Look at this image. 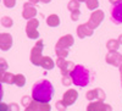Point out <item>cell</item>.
Returning a JSON list of instances; mask_svg holds the SVG:
<instances>
[{"instance_id":"obj_14","label":"cell","mask_w":122,"mask_h":111,"mask_svg":"<svg viewBox=\"0 0 122 111\" xmlns=\"http://www.w3.org/2000/svg\"><path fill=\"white\" fill-rule=\"evenodd\" d=\"M93 31H94V29L90 28V27L88 26V23H84V25L78 26V28H77V34H78V37H79L81 39H83V38H86V37H90L92 34H93Z\"/></svg>"},{"instance_id":"obj_12","label":"cell","mask_w":122,"mask_h":111,"mask_svg":"<svg viewBox=\"0 0 122 111\" xmlns=\"http://www.w3.org/2000/svg\"><path fill=\"white\" fill-rule=\"evenodd\" d=\"M12 45V37L7 33H1L0 34V48L1 50H9Z\"/></svg>"},{"instance_id":"obj_36","label":"cell","mask_w":122,"mask_h":111,"mask_svg":"<svg viewBox=\"0 0 122 111\" xmlns=\"http://www.w3.org/2000/svg\"><path fill=\"white\" fill-rule=\"evenodd\" d=\"M120 72H121V79H122V64L120 65Z\"/></svg>"},{"instance_id":"obj_23","label":"cell","mask_w":122,"mask_h":111,"mask_svg":"<svg viewBox=\"0 0 122 111\" xmlns=\"http://www.w3.org/2000/svg\"><path fill=\"white\" fill-rule=\"evenodd\" d=\"M87 7L89 9V10H93V11H94V10L98 7V5H99V1H98V0H87Z\"/></svg>"},{"instance_id":"obj_35","label":"cell","mask_w":122,"mask_h":111,"mask_svg":"<svg viewBox=\"0 0 122 111\" xmlns=\"http://www.w3.org/2000/svg\"><path fill=\"white\" fill-rule=\"evenodd\" d=\"M109 1H110L111 4H115V3H117V1H120V0H109Z\"/></svg>"},{"instance_id":"obj_37","label":"cell","mask_w":122,"mask_h":111,"mask_svg":"<svg viewBox=\"0 0 122 111\" xmlns=\"http://www.w3.org/2000/svg\"><path fill=\"white\" fill-rule=\"evenodd\" d=\"M78 1H79V3H82V1H87V0H78Z\"/></svg>"},{"instance_id":"obj_27","label":"cell","mask_w":122,"mask_h":111,"mask_svg":"<svg viewBox=\"0 0 122 111\" xmlns=\"http://www.w3.org/2000/svg\"><path fill=\"white\" fill-rule=\"evenodd\" d=\"M3 3L5 4V6L6 7H14L15 6V4H16V0H3Z\"/></svg>"},{"instance_id":"obj_13","label":"cell","mask_w":122,"mask_h":111,"mask_svg":"<svg viewBox=\"0 0 122 111\" xmlns=\"http://www.w3.org/2000/svg\"><path fill=\"white\" fill-rule=\"evenodd\" d=\"M50 105L49 103H40V101H37V100H34V101H32V104H30L29 106L26 107L27 111H32V110H42V111H50Z\"/></svg>"},{"instance_id":"obj_4","label":"cell","mask_w":122,"mask_h":111,"mask_svg":"<svg viewBox=\"0 0 122 111\" xmlns=\"http://www.w3.org/2000/svg\"><path fill=\"white\" fill-rule=\"evenodd\" d=\"M38 26H39V21L36 18H30L28 20L27 26H26V33L27 37L29 39H37L39 38V32H38Z\"/></svg>"},{"instance_id":"obj_26","label":"cell","mask_w":122,"mask_h":111,"mask_svg":"<svg viewBox=\"0 0 122 111\" xmlns=\"http://www.w3.org/2000/svg\"><path fill=\"white\" fill-rule=\"evenodd\" d=\"M32 99H33V98H29V96H23V98H22V105H23L25 107L29 106L30 104H32Z\"/></svg>"},{"instance_id":"obj_34","label":"cell","mask_w":122,"mask_h":111,"mask_svg":"<svg viewBox=\"0 0 122 111\" xmlns=\"http://www.w3.org/2000/svg\"><path fill=\"white\" fill-rule=\"evenodd\" d=\"M40 1H42V3H44V4H48V3H50V1H51V0H40Z\"/></svg>"},{"instance_id":"obj_20","label":"cell","mask_w":122,"mask_h":111,"mask_svg":"<svg viewBox=\"0 0 122 111\" xmlns=\"http://www.w3.org/2000/svg\"><path fill=\"white\" fill-rule=\"evenodd\" d=\"M15 84L17 87H23L26 84V78L23 75H15Z\"/></svg>"},{"instance_id":"obj_18","label":"cell","mask_w":122,"mask_h":111,"mask_svg":"<svg viewBox=\"0 0 122 111\" xmlns=\"http://www.w3.org/2000/svg\"><path fill=\"white\" fill-rule=\"evenodd\" d=\"M46 23L48 26L50 27H57L60 25V18L57 15H50L48 18H46Z\"/></svg>"},{"instance_id":"obj_24","label":"cell","mask_w":122,"mask_h":111,"mask_svg":"<svg viewBox=\"0 0 122 111\" xmlns=\"http://www.w3.org/2000/svg\"><path fill=\"white\" fill-rule=\"evenodd\" d=\"M72 82V78H71V73L70 75H62V84L64 86H70Z\"/></svg>"},{"instance_id":"obj_6","label":"cell","mask_w":122,"mask_h":111,"mask_svg":"<svg viewBox=\"0 0 122 111\" xmlns=\"http://www.w3.org/2000/svg\"><path fill=\"white\" fill-rule=\"evenodd\" d=\"M103 20H104V12L101 11V10H94L93 14L90 15V18H89V21L87 23L90 28L95 29L101 22H103Z\"/></svg>"},{"instance_id":"obj_15","label":"cell","mask_w":122,"mask_h":111,"mask_svg":"<svg viewBox=\"0 0 122 111\" xmlns=\"http://www.w3.org/2000/svg\"><path fill=\"white\" fill-rule=\"evenodd\" d=\"M87 110H89V111H92V110L101 111V110H112V107L109 106V105H106V104H104L103 101H99V100H98V101H93L90 105H88Z\"/></svg>"},{"instance_id":"obj_28","label":"cell","mask_w":122,"mask_h":111,"mask_svg":"<svg viewBox=\"0 0 122 111\" xmlns=\"http://www.w3.org/2000/svg\"><path fill=\"white\" fill-rule=\"evenodd\" d=\"M55 106H56V109H57V110H60V111H64V110L67 107V106L65 105V103L62 101V100H61V101H57Z\"/></svg>"},{"instance_id":"obj_7","label":"cell","mask_w":122,"mask_h":111,"mask_svg":"<svg viewBox=\"0 0 122 111\" xmlns=\"http://www.w3.org/2000/svg\"><path fill=\"white\" fill-rule=\"evenodd\" d=\"M105 60L107 64L112 65L115 67H120V65L122 64V55L117 53V50L116 51H110V53H107Z\"/></svg>"},{"instance_id":"obj_8","label":"cell","mask_w":122,"mask_h":111,"mask_svg":"<svg viewBox=\"0 0 122 111\" xmlns=\"http://www.w3.org/2000/svg\"><path fill=\"white\" fill-rule=\"evenodd\" d=\"M75 43V40H73V37L71 35V34H67V35H64V37H61L59 40H57V43L55 45V49H59V48H62V49H68L70 46H72Z\"/></svg>"},{"instance_id":"obj_33","label":"cell","mask_w":122,"mask_h":111,"mask_svg":"<svg viewBox=\"0 0 122 111\" xmlns=\"http://www.w3.org/2000/svg\"><path fill=\"white\" fill-rule=\"evenodd\" d=\"M117 40H118V43H120V44H122V34L118 37V39H117Z\"/></svg>"},{"instance_id":"obj_31","label":"cell","mask_w":122,"mask_h":111,"mask_svg":"<svg viewBox=\"0 0 122 111\" xmlns=\"http://www.w3.org/2000/svg\"><path fill=\"white\" fill-rule=\"evenodd\" d=\"M11 109L15 110V111H17V110H18V106H17L16 104H12V105H10V106H9V110H11Z\"/></svg>"},{"instance_id":"obj_19","label":"cell","mask_w":122,"mask_h":111,"mask_svg":"<svg viewBox=\"0 0 122 111\" xmlns=\"http://www.w3.org/2000/svg\"><path fill=\"white\" fill-rule=\"evenodd\" d=\"M118 45H120V43L116 39H110L106 43V48H107L109 51H116V50L118 49Z\"/></svg>"},{"instance_id":"obj_11","label":"cell","mask_w":122,"mask_h":111,"mask_svg":"<svg viewBox=\"0 0 122 111\" xmlns=\"http://www.w3.org/2000/svg\"><path fill=\"white\" fill-rule=\"evenodd\" d=\"M36 15H37V9L33 6V4L26 3V4H25V7H23V12H22L23 18L30 20V18H34Z\"/></svg>"},{"instance_id":"obj_30","label":"cell","mask_w":122,"mask_h":111,"mask_svg":"<svg viewBox=\"0 0 122 111\" xmlns=\"http://www.w3.org/2000/svg\"><path fill=\"white\" fill-rule=\"evenodd\" d=\"M0 64H1V70H0V73H4V72H5V68H6V61H5V59H0Z\"/></svg>"},{"instance_id":"obj_2","label":"cell","mask_w":122,"mask_h":111,"mask_svg":"<svg viewBox=\"0 0 122 111\" xmlns=\"http://www.w3.org/2000/svg\"><path fill=\"white\" fill-rule=\"evenodd\" d=\"M71 78H72L73 84L83 88V87H87L89 83H92V81H93V73L86 66L77 65L71 71Z\"/></svg>"},{"instance_id":"obj_25","label":"cell","mask_w":122,"mask_h":111,"mask_svg":"<svg viewBox=\"0 0 122 111\" xmlns=\"http://www.w3.org/2000/svg\"><path fill=\"white\" fill-rule=\"evenodd\" d=\"M1 23L4 27H11L12 26V20L10 17H3L1 18Z\"/></svg>"},{"instance_id":"obj_1","label":"cell","mask_w":122,"mask_h":111,"mask_svg":"<svg viewBox=\"0 0 122 111\" xmlns=\"http://www.w3.org/2000/svg\"><path fill=\"white\" fill-rule=\"evenodd\" d=\"M54 95V87L48 79H40L32 87V98L33 100L40 103H49Z\"/></svg>"},{"instance_id":"obj_22","label":"cell","mask_w":122,"mask_h":111,"mask_svg":"<svg viewBox=\"0 0 122 111\" xmlns=\"http://www.w3.org/2000/svg\"><path fill=\"white\" fill-rule=\"evenodd\" d=\"M55 54L57 57H66L70 51H68V49H62V48H59V49H55Z\"/></svg>"},{"instance_id":"obj_16","label":"cell","mask_w":122,"mask_h":111,"mask_svg":"<svg viewBox=\"0 0 122 111\" xmlns=\"http://www.w3.org/2000/svg\"><path fill=\"white\" fill-rule=\"evenodd\" d=\"M40 66H42L44 70H53L54 66H55V62H54V60L50 56H43L42 62H40Z\"/></svg>"},{"instance_id":"obj_29","label":"cell","mask_w":122,"mask_h":111,"mask_svg":"<svg viewBox=\"0 0 122 111\" xmlns=\"http://www.w3.org/2000/svg\"><path fill=\"white\" fill-rule=\"evenodd\" d=\"M79 10H76V11H72V14H71V18H72V21H77V20L79 18Z\"/></svg>"},{"instance_id":"obj_17","label":"cell","mask_w":122,"mask_h":111,"mask_svg":"<svg viewBox=\"0 0 122 111\" xmlns=\"http://www.w3.org/2000/svg\"><path fill=\"white\" fill-rule=\"evenodd\" d=\"M0 79H1V82H3V83L12 84V83H15V75L10 73V72L0 73Z\"/></svg>"},{"instance_id":"obj_10","label":"cell","mask_w":122,"mask_h":111,"mask_svg":"<svg viewBox=\"0 0 122 111\" xmlns=\"http://www.w3.org/2000/svg\"><path fill=\"white\" fill-rule=\"evenodd\" d=\"M86 98L89 101H93V100H99V101H103L105 99V93L103 92V89H92L86 94Z\"/></svg>"},{"instance_id":"obj_21","label":"cell","mask_w":122,"mask_h":111,"mask_svg":"<svg viewBox=\"0 0 122 111\" xmlns=\"http://www.w3.org/2000/svg\"><path fill=\"white\" fill-rule=\"evenodd\" d=\"M79 1L78 0H71V1L68 3V5H67V7H68V10L71 12L72 11H76V10H79Z\"/></svg>"},{"instance_id":"obj_9","label":"cell","mask_w":122,"mask_h":111,"mask_svg":"<svg viewBox=\"0 0 122 111\" xmlns=\"http://www.w3.org/2000/svg\"><path fill=\"white\" fill-rule=\"evenodd\" d=\"M77 98H78V92H76L75 89H68L67 92H65V94L62 96V101L65 103L66 106H70V105L75 104Z\"/></svg>"},{"instance_id":"obj_5","label":"cell","mask_w":122,"mask_h":111,"mask_svg":"<svg viewBox=\"0 0 122 111\" xmlns=\"http://www.w3.org/2000/svg\"><path fill=\"white\" fill-rule=\"evenodd\" d=\"M110 16H111V21L115 23H122V0L112 4L110 10Z\"/></svg>"},{"instance_id":"obj_32","label":"cell","mask_w":122,"mask_h":111,"mask_svg":"<svg viewBox=\"0 0 122 111\" xmlns=\"http://www.w3.org/2000/svg\"><path fill=\"white\" fill-rule=\"evenodd\" d=\"M40 1V0H29V3L30 4H33V5H36V4H38Z\"/></svg>"},{"instance_id":"obj_3","label":"cell","mask_w":122,"mask_h":111,"mask_svg":"<svg viewBox=\"0 0 122 111\" xmlns=\"http://www.w3.org/2000/svg\"><path fill=\"white\" fill-rule=\"evenodd\" d=\"M43 40L40 39L39 42H37V44L32 48V51H30V62L36 66H40V62H42V53H43Z\"/></svg>"}]
</instances>
